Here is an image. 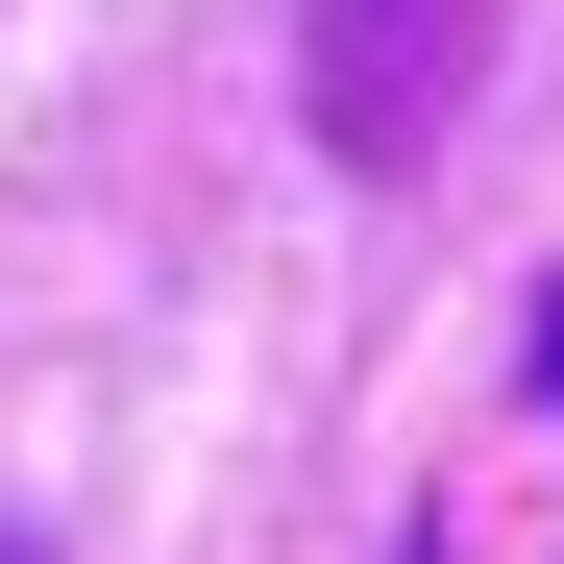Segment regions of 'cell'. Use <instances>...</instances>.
I'll use <instances>...</instances> for the list:
<instances>
[{"label":"cell","mask_w":564,"mask_h":564,"mask_svg":"<svg viewBox=\"0 0 564 564\" xmlns=\"http://www.w3.org/2000/svg\"><path fill=\"white\" fill-rule=\"evenodd\" d=\"M466 74H491V0H295V99L344 172H417L466 123Z\"/></svg>","instance_id":"cell-1"},{"label":"cell","mask_w":564,"mask_h":564,"mask_svg":"<svg viewBox=\"0 0 564 564\" xmlns=\"http://www.w3.org/2000/svg\"><path fill=\"white\" fill-rule=\"evenodd\" d=\"M0 564H50V516H0Z\"/></svg>","instance_id":"cell-2"},{"label":"cell","mask_w":564,"mask_h":564,"mask_svg":"<svg viewBox=\"0 0 564 564\" xmlns=\"http://www.w3.org/2000/svg\"><path fill=\"white\" fill-rule=\"evenodd\" d=\"M540 393H564V319H540Z\"/></svg>","instance_id":"cell-3"},{"label":"cell","mask_w":564,"mask_h":564,"mask_svg":"<svg viewBox=\"0 0 564 564\" xmlns=\"http://www.w3.org/2000/svg\"><path fill=\"white\" fill-rule=\"evenodd\" d=\"M393 564H442V540H393Z\"/></svg>","instance_id":"cell-4"}]
</instances>
